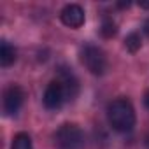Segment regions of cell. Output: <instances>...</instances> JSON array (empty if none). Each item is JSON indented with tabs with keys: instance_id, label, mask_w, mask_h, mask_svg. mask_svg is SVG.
<instances>
[{
	"instance_id": "8fae6325",
	"label": "cell",
	"mask_w": 149,
	"mask_h": 149,
	"mask_svg": "<svg viewBox=\"0 0 149 149\" xmlns=\"http://www.w3.org/2000/svg\"><path fill=\"white\" fill-rule=\"evenodd\" d=\"M144 105H146V107L149 109V90H147V91L144 93Z\"/></svg>"
},
{
	"instance_id": "8992f818",
	"label": "cell",
	"mask_w": 149,
	"mask_h": 149,
	"mask_svg": "<svg viewBox=\"0 0 149 149\" xmlns=\"http://www.w3.org/2000/svg\"><path fill=\"white\" fill-rule=\"evenodd\" d=\"M60 19L63 25H67L70 28H79L84 23V9L77 4H68L61 9Z\"/></svg>"
},
{
	"instance_id": "6da1fadb",
	"label": "cell",
	"mask_w": 149,
	"mask_h": 149,
	"mask_svg": "<svg viewBox=\"0 0 149 149\" xmlns=\"http://www.w3.org/2000/svg\"><path fill=\"white\" fill-rule=\"evenodd\" d=\"M107 119H109V125L116 132L128 133L135 126V111L126 98H118V100L109 104Z\"/></svg>"
},
{
	"instance_id": "52a82bcc",
	"label": "cell",
	"mask_w": 149,
	"mask_h": 149,
	"mask_svg": "<svg viewBox=\"0 0 149 149\" xmlns=\"http://www.w3.org/2000/svg\"><path fill=\"white\" fill-rule=\"evenodd\" d=\"M14 60H16V49L7 40H2V44H0V65L9 67L14 63Z\"/></svg>"
},
{
	"instance_id": "7c38bea8",
	"label": "cell",
	"mask_w": 149,
	"mask_h": 149,
	"mask_svg": "<svg viewBox=\"0 0 149 149\" xmlns=\"http://www.w3.org/2000/svg\"><path fill=\"white\" fill-rule=\"evenodd\" d=\"M139 6L142 9H149V0H144V2H139Z\"/></svg>"
},
{
	"instance_id": "5bb4252c",
	"label": "cell",
	"mask_w": 149,
	"mask_h": 149,
	"mask_svg": "<svg viewBox=\"0 0 149 149\" xmlns=\"http://www.w3.org/2000/svg\"><path fill=\"white\" fill-rule=\"evenodd\" d=\"M146 146H147V147H149V137H147V139H146Z\"/></svg>"
},
{
	"instance_id": "5b68a950",
	"label": "cell",
	"mask_w": 149,
	"mask_h": 149,
	"mask_svg": "<svg viewBox=\"0 0 149 149\" xmlns=\"http://www.w3.org/2000/svg\"><path fill=\"white\" fill-rule=\"evenodd\" d=\"M23 102H25V91L19 86L13 84L4 91V112L7 116H16L23 107Z\"/></svg>"
},
{
	"instance_id": "277c9868",
	"label": "cell",
	"mask_w": 149,
	"mask_h": 149,
	"mask_svg": "<svg viewBox=\"0 0 149 149\" xmlns=\"http://www.w3.org/2000/svg\"><path fill=\"white\" fill-rule=\"evenodd\" d=\"M67 100H70V97H68V91H67L65 84H63L60 79L51 81V83L47 84L46 91H44V97H42V102H44L46 109L56 111V109H60Z\"/></svg>"
},
{
	"instance_id": "30bf717a",
	"label": "cell",
	"mask_w": 149,
	"mask_h": 149,
	"mask_svg": "<svg viewBox=\"0 0 149 149\" xmlns=\"http://www.w3.org/2000/svg\"><path fill=\"white\" fill-rule=\"evenodd\" d=\"M116 33V25L112 19H105L104 25H102V35L104 37H112Z\"/></svg>"
},
{
	"instance_id": "9c48e42d",
	"label": "cell",
	"mask_w": 149,
	"mask_h": 149,
	"mask_svg": "<svg viewBox=\"0 0 149 149\" xmlns=\"http://www.w3.org/2000/svg\"><path fill=\"white\" fill-rule=\"evenodd\" d=\"M125 42H126V47H128L132 53H135L137 49H140V44H142L140 35H139V33H135V32H133V33H130V35L126 37V40H125Z\"/></svg>"
},
{
	"instance_id": "4fadbf2b",
	"label": "cell",
	"mask_w": 149,
	"mask_h": 149,
	"mask_svg": "<svg viewBox=\"0 0 149 149\" xmlns=\"http://www.w3.org/2000/svg\"><path fill=\"white\" fill-rule=\"evenodd\" d=\"M144 32L149 35V19H146V23H144Z\"/></svg>"
},
{
	"instance_id": "7a4b0ae2",
	"label": "cell",
	"mask_w": 149,
	"mask_h": 149,
	"mask_svg": "<svg viewBox=\"0 0 149 149\" xmlns=\"http://www.w3.org/2000/svg\"><path fill=\"white\" fill-rule=\"evenodd\" d=\"M54 140L60 149H83L84 147V132L77 125H61L54 133Z\"/></svg>"
},
{
	"instance_id": "3957f363",
	"label": "cell",
	"mask_w": 149,
	"mask_h": 149,
	"mask_svg": "<svg viewBox=\"0 0 149 149\" xmlns=\"http://www.w3.org/2000/svg\"><path fill=\"white\" fill-rule=\"evenodd\" d=\"M81 60L84 63V67L93 74V76H104L107 70V58L104 54V51L93 44H88L83 47L81 53Z\"/></svg>"
},
{
	"instance_id": "ba28073f",
	"label": "cell",
	"mask_w": 149,
	"mask_h": 149,
	"mask_svg": "<svg viewBox=\"0 0 149 149\" xmlns=\"http://www.w3.org/2000/svg\"><path fill=\"white\" fill-rule=\"evenodd\" d=\"M11 149H32V139H30V135L25 133V132L18 133L14 137V140H13V147Z\"/></svg>"
}]
</instances>
